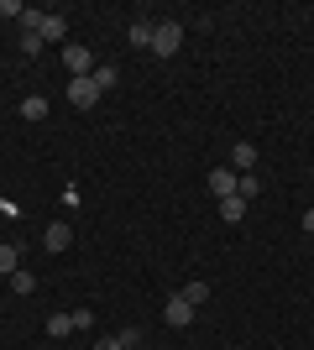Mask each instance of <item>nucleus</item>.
Returning a JSON list of instances; mask_svg holds the SVG:
<instances>
[{"label":"nucleus","instance_id":"nucleus-1","mask_svg":"<svg viewBox=\"0 0 314 350\" xmlns=\"http://www.w3.org/2000/svg\"><path fill=\"white\" fill-rule=\"evenodd\" d=\"M183 47V21H157L152 27V58H173Z\"/></svg>","mask_w":314,"mask_h":350},{"label":"nucleus","instance_id":"nucleus-2","mask_svg":"<svg viewBox=\"0 0 314 350\" xmlns=\"http://www.w3.org/2000/svg\"><path fill=\"white\" fill-rule=\"evenodd\" d=\"M63 68H68V79H90L94 73V53L84 42H63Z\"/></svg>","mask_w":314,"mask_h":350},{"label":"nucleus","instance_id":"nucleus-3","mask_svg":"<svg viewBox=\"0 0 314 350\" xmlns=\"http://www.w3.org/2000/svg\"><path fill=\"white\" fill-rule=\"evenodd\" d=\"M205 183H209V193H215V199H236L241 173H236V167H215V173H209Z\"/></svg>","mask_w":314,"mask_h":350},{"label":"nucleus","instance_id":"nucleus-4","mask_svg":"<svg viewBox=\"0 0 314 350\" xmlns=\"http://www.w3.org/2000/svg\"><path fill=\"white\" fill-rule=\"evenodd\" d=\"M163 319L173 324V329H189V324H194V304H189L183 293H173V298L163 304Z\"/></svg>","mask_w":314,"mask_h":350},{"label":"nucleus","instance_id":"nucleus-5","mask_svg":"<svg viewBox=\"0 0 314 350\" xmlns=\"http://www.w3.org/2000/svg\"><path fill=\"white\" fill-rule=\"evenodd\" d=\"M68 100H74V110H94V105H100L94 79H68Z\"/></svg>","mask_w":314,"mask_h":350},{"label":"nucleus","instance_id":"nucleus-6","mask_svg":"<svg viewBox=\"0 0 314 350\" xmlns=\"http://www.w3.org/2000/svg\"><path fill=\"white\" fill-rule=\"evenodd\" d=\"M42 246H47V251H68V246H74V225H63V219H53V225L42 230Z\"/></svg>","mask_w":314,"mask_h":350},{"label":"nucleus","instance_id":"nucleus-7","mask_svg":"<svg viewBox=\"0 0 314 350\" xmlns=\"http://www.w3.org/2000/svg\"><path fill=\"white\" fill-rule=\"evenodd\" d=\"M131 345H142V329H120V335H105V340H94V350H131Z\"/></svg>","mask_w":314,"mask_h":350},{"label":"nucleus","instance_id":"nucleus-8","mask_svg":"<svg viewBox=\"0 0 314 350\" xmlns=\"http://www.w3.org/2000/svg\"><path fill=\"white\" fill-rule=\"evenodd\" d=\"M37 37H42V42H63V37H68V21H63V16H53V11H42Z\"/></svg>","mask_w":314,"mask_h":350},{"label":"nucleus","instance_id":"nucleus-9","mask_svg":"<svg viewBox=\"0 0 314 350\" xmlns=\"http://www.w3.org/2000/svg\"><path fill=\"white\" fill-rule=\"evenodd\" d=\"M231 167H236V173H252V167H257V146L236 142V146H231Z\"/></svg>","mask_w":314,"mask_h":350},{"label":"nucleus","instance_id":"nucleus-10","mask_svg":"<svg viewBox=\"0 0 314 350\" xmlns=\"http://www.w3.org/2000/svg\"><path fill=\"white\" fill-rule=\"evenodd\" d=\"M152 27H157V21L136 16V21H131V31H126V42H131V47H152Z\"/></svg>","mask_w":314,"mask_h":350},{"label":"nucleus","instance_id":"nucleus-11","mask_svg":"<svg viewBox=\"0 0 314 350\" xmlns=\"http://www.w3.org/2000/svg\"><path fill=\"white\" fill-rule=\"evenodd\" d=\"M90 79H94V89H100V94H105V89H116L120 68H116V63H94V73H90Z\"/></svg>","mask_w":314,"mask_h":350},{"label":"nucleus","instance_id":"nucleus-12","mask_svg":"<svg viewBox=\"0 0 314 350\" xmlns=\"http://www.w3.org/2000/svg\"><path fill=\"white\" fill-rule=\"evenodd\" d=\"M16 110H21V120H42V116H47V100H42V94H27Z\"/></svg>","mask_w":314,"mask_h":350},{"label":"nucleus","instance_id":"nucleus-13","mask_svg":"<svg viewBox=\"0 0 314 350\" xmlns=\"http://www.w3.org/2000/svg\"><path fill=\"white\" fill-rule=\"evenodd\" d=\"M220 219L225 225H241L246 219V199H220Z\"/></svg>","mask_w":314,"mask_h":350},{"label":"nucleus","instance_id":"nucleus-14","mask_svg":"<svg viewBox=\"0 0 314 350\" xmlns=\"http://www.w3.org/2000/svg\"><path fill=\"white\" fill-rule=\"evenodd\" d=\"M11 293L16 298H31L37 293V272H11Z\"/></svg>","mask_w":314,"mask_h":350},{"label":"nucleus","instance_id":"nucleus-15","mask_svg":"<svg viewBox=\"0 0 314 350\" xmlns=\"http://www.w3.org/2000/svg\"><path fill=\"white\" fill-rule=\"evenodd\" d=\"M47 335H53V340H68V335H74V314H53V319H47Z\"/></svg>","mask_w":314,"mask_h":350},{"label":"nucleus","instance_id":"nucleus-16","mask_svg":"<svg viewBox=\"0 0 314 350\" xmlns=\"http://www.w3.org/2000/svg\"><path fill=\"white\" fill-rule=\"evenodd\" d=\"M257 193H262V178H257V173H241V189H236V199H246V204H252Z\"/></svg>","mask_w":314,"mask_h":350},{"label":"nucleus","instance_id":"nucleus-17","mask_svg":"<svg viewBox=\"0 0 314 350\" xmlns=\"http://www.w3.org/2000/svg\"><path fill=\"white\" fill-rule=\"evenodd\" d=\"M16 262H21V251H16V246H0V278H11V272H21Z\"/></svg>","mask_w":314,"mask_h":350},{"label":"nucleus","instance_id":"nucleus-18","mask_svg":"<svg viewBox=\"0 0 314 350\" xmlns=\"http://www.w3.org/2000/svg\"><path fill=\"white\" fill-rule=\"evenodd\" d=\"M42 37H37V31H21V53H27V58H37V53H42Z\"/></svg>","mask_w":314,"mask_h":350},{"label":"nucleus","instance_id":"nucleus-19","mask_svg":"<svg viewBox=\"0 0 314 350\" xmlns=\"http://www.w3.org/2000/svg\"><path fill=\"white\" fill-rule=\"evenodd\" d=\"M183 298H189V304H205V298H209V282H189V288H183Z\"/></svg>","mask_w":314,"mask_h":350},{"label":"nucleus","instance_id":"nucleus-20","mask_svg":"<svg viewBox=\"0 0 314 350\" xmlns=\"http://www.w3.org/2000/svg\"><path fill=\"white\" fill-rule=\"evenodd\" d=\"M94 324V308H74V329H90Z\"/></svg>","mask_w":314,"mask_h":350},{"label":"nucleus","instance_id":"nucleus-21","mask_svg":"<svg viewBox=\"0 0 314 350\" xmlns=\"http://www.w3.org/2000/svg\"><path fill=\"white\" fill-rule=\"evenodd\" d=\"M21 11H27L21 0H0V16H16V21H21Z\"/></svg>","mask_w":314,"mask_h":350},{"label":"nucleus","instance_id":"nucleus-22","mask_svg":"<svg viewBox=\"0 0 314 350\" xmlns=\"http://www.w3.org/2000/svg\"><path fill=\"white\" fill-rule=\"evenodd\" d=\"M299 225H304V230H314V209H309V215H304V219H299Z\"/></svg>","mask_w":314,"mask_h":350}]
</instances>
